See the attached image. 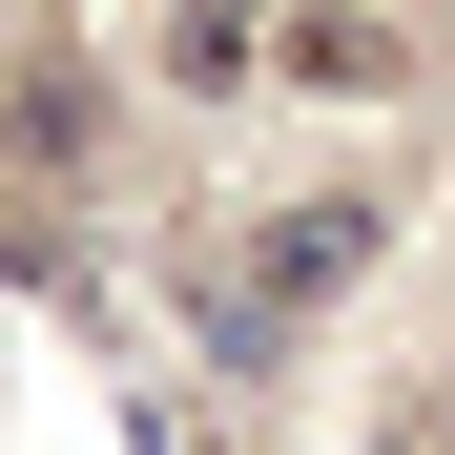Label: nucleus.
<instances>
[{"instance_id": "39448f33", "label": "nucleus", "mask_w": 455, "mask_h": 455, "mask_svg": "<svg viewBox=\"0 0 455 455\" xmlns=\"http://www.w3.org/2000/svg\"><path fill=\"white\" fill-rule=\"evenodd\" d=\"M414 21H455V0H414Z\"/></svg>"}, {"instance_id": "f257e3e1", "label": "nucleus", "mask_w": 455, "mask_h": 455, "mask_svg": "<svg viewBox=\"0 0 455 455\" xmlns=\"http://www.w3.org/2000/svg\"><path fill=\"white\" fill-rule=\"evenodd\" d=\"M372 249H394V187H311V207H269L249 249L187 290V331H207L228 372H290V331L352 311V269H372Z\"/></svg>"}, {"instance_id": "7ed1b4c3", "label": "nucleus", "mask_w": 455, "mask_h": 455, "mask_svg": "<svg viewBox=\"0 0 455 455\" xmlns=\"http://www.w3.org/2000/svg\"><path fill=\"white\" fill-rule=\"evenodd\" d=\"M249 62H269V0H166V84L187 104H228Z\"/></svg>"}, {"instance_id": "f03ea898", "label": "nucleus", "mask_w": 455, "mask_h": 455, "mask_svg": "<svg viewBox=\"0 0 455 455\" xmlns=\"http://www.w3.org/2000/svg\"><path fill=\"white\" fill-rule=\"evenodd\" d=\"M269 62L311 104H414V0H311V21H269Z\"/></svg>"}, {"instance_id": "20e7f679", "label": "nucleus", "mask_w": 455, "mask_h": 455, "mask_svg": "<svg viewBox=\"0 0 455 455\" xmlns=\"http://www.w3.org/2000/svg\"><path fill=\"white\" fill-rule=\"evenodd\" d=\"M21 166H104V84L84 62H21Z\"/></svg>"}]
</instances>
